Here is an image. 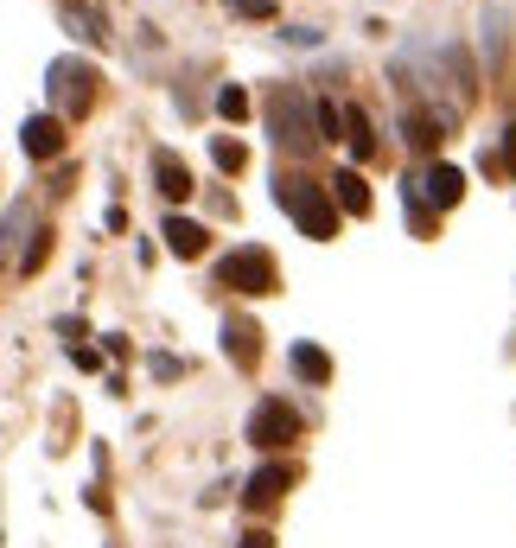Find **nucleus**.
Returning a JSON list of instances; mask_svg holds the SVG:
<instances>
[{"instance_id": "ddd939ff", "label": "nucleus", "mask_w": 516, "mask_h": 548, "mask_svg": "<svg viewBox=\"0 0 516 548\" xmlns=\"http://www.w3.org/2000/svg\"><path fill=\"white\" fill-rule=\"evenodd\" d=\"M26 224H32V204H13V211H7V224H0V268L13 262V243L26 236Z\"/></svg>"}, {"instance_id": "6e6552de", "label": "nucleus", "mask_w": 516, "mask_h": 548, "mask_svg": "<svg viewBox=\"0 0 516 548\" xmlns=\"http://www.w3.org/2000/svg\"><path fill=\"white\" fill-rule=\"evenodd\" d=\"M153 179H160V192L172 198V204H179V198H192V166H185L179 160V153H153Z\"/></svg>"}, {"instance_id": "dca6fc26", "label": "nucleus", "mask_w": 516, "mask_h": 548, "mask_svg": "<svg viewBox=\"0 0 516 548\" xmlns=\"http://www.w3.org/2000/svg\"><path fill=\"white\" fill-rule=\"evenodd\" d=\"M294 370L306 376V383H325V376H332V364H325L319 345H294Z\"/></svg>"}, {"instance_id": "9b49d317", "label": "nucleus", "mask_w": 516, "mask_h": 548, "mask_svg": "<svg viewBox=\"0 0 516 548\" xmlns=\"http://www.w3.org/2000/svg\"><path fill=\"white\" fill-rule=\"evenodd\" d=\"M325 198L344 204L351 217H364V211H370V192H364V179H357V173H338L332 185H325Z\"/></svg>"}, {"instance_id": "aec40b11", "label": "nucleus", "mask_w": 516, "mask_h": 548, "mask_svg": "<svg viewBox=\"0 0 516 548\" xmlns=\"http://www.w3.org/2000/svg\"><path fill=\"white\" fill-rule=\"evenodd\" d=\"M497 166H504V173H516V122L504 128V153H497Z\"/></svg>"}, {"instance_id": "f3484780", "label": "nucleus", "mask_w": 516, "mask_h": 548, "mask_svg": "<svg viewBox=\"0 0 516 548\" xmlns=\"http://www.w3.org/2000/svg\"><path fill=\"white\" fill-rule=\"evenodd\" d=\"M211 160L223 166V173H243V160H249V153H243V141H230V134H217V141H211Z\"/></svg>"}, {"instance_id": "f03ea898", "label": "nucleus", "mask_w": 516, "mask_h": 548, "mask_svg": "<svg viewBox=\"0 0 516 548\" xmlns=\"http://www.w3.org/2000/svg\"><path fill=\"white\" fill-rule=\"evenodd\" d=\"M268 128H274V141H281L287 153H313V115H306V96L294 90V83H281V90L268 96Z\"/></svg>"}, {"instance_id": "6ab92c4d", "label": "nucleus", "mask_w": 516, "mask_h": 548, "mask_svg": "<svg viewBox=\"0 0 516 548\" xmlns=\"http://www.w3.org/2000/svg\"><path fill=\"white\" fill-rule=\"evenodd\" d=\"M402 198H408V224H415V236H427V230H434V217H427L421 192H415V185H402Z\"/></svg>"}, {"instance_id": "0eeeda50", "label": "nucleus", "mask_w": 516, "mask_h": 548, "mask_svg": "<svg viewBox=\"0 0 516 548\" xmlns=\"http://www.w3.org/2000/svg\"><path fill=\"white\" fill-rule=\"evenodd\" d=\"M20 141H26L32 160H58V153H64V122H58V115H32V122L20 128Z\"/></svg>"}, {"instance_id": "4468645a", "label": "nucleus", "mask_w": 516, "mask_h": 548, "mask_svg": "<svg viewBox=\"0 0 516 548\" xmlns=\"http://www.w3.org/2000/svg\"><path fill=\"white\" fill-rule=\"evenodd\" d=\"M223 345H230L236 364H255V325L249 319H230V325H223Z\"/></svg>"}, {"instance_id": "f257e3e1", "label": "nucleus", "mask_w": 516, "mask_h": 548, "mask_svg": "<svg viewBox=\"0 0 516 548\" xmlns=\"http://www.w3.org/2000/svg\"><path fill=\"white\" fill-rule=\"evenodd\" d=\"M274 198H281V211L300 224V236H313V243H332V236H338V211H332V198H325V185L281 179V185H274Z\"/></svg>"}, {"instance_id": "423d86ee", "label": "nucleus", "mask_w": 516, "mask_h": 548, "mask_svg": "<svg viewBox=\"0 0 516 548\" xmlns=\"http://www.w3.org/2000/svg\"><path fill=\"white\" fill-rule=\"evenodd\" d=\"M166 249L172 255H179V262H198V255L204 249H211V230H204V224H192V217H166Z\"/></svg>"}, {"instance_id": "2eb2a0df", "label": "nucleus", "mask_w": 516, "mask_h": 548, "mask_svg": "<svg viewBox=\"0 0 516 548\" xmlns=\"http://www.w3.org/2000/svg\"><path fill=\"white\" fill-rule=\"evenodd\" d=\"M344 128H351V134H344V141H351V153H357V160H370V153H376L370 115H364V109H351V115H344Z\"/></svg>"}, {"instance_id": "7ed1b4c3", "label": "nucleus", "mask_w": 516, "mask_h": 548, "mask_svg": "<svg viewBox=\"0 0 516 548\" xmlns=\"http://www.w3.org/2000/svg\"><path fill=\"white\" fill-rule=\"evenodd\" d=\"M51 102H58V122H77V115L96 102V71L77 64V58L51 64Z\"/></svg>"}, {"instance_id": "f8f14e48", "label": "nucleus", "mask_w": 516, "mask_h": 548, "mask_svg": "<svg viewBox=\"0 0 516 548\" xmlns=\"http://www.w3.org/2000/svg\"><path fill=\"white\" fill-rule=\"evenodd\" d=\"M440 141H446V122H440V115H427V109H415V115H408V147L434 153Z\"/></svg>"}, {"instance_id": "a211bd4d", "label": "nucleus", "mask_w": 516, "mask_h": 548, "mask_svg": "<svg viewBox=\"0 0 516 548\" xmlns=\"http://www.w3.org/2000/svg\"><path fill=\"white\" fill-rule=\"evenodd\" d=\"M217 115H223V122H243V115H249V96H243V90L230 83V90L217 96Z\"/></svg>"}, {"instance_id": "412c9836", "label": "nucleus", "mask_w": 516, "mask_h": 548, "mask_svg": "<svg viewBox=\"0 0 516 548\" xmlns=\"http://www.w3.org/2000/svg\"><path fill=\"white\" fill-rule=\"evenodd\" d=\"M243 548H274V536H262V529H255V536H243Z\"/></svg>"}, {"instance_id": "9d476101", "label": "nucleus", "mask_w": 516, "mask_h": 548, "mask_svg": "<svg viewBox=\"0 0 516 548\" xmlns=\"http://www.w3.org/2000/svg\"><path fill=\"white\" fill-rule=\"evenodd\" d=\"M287 485H294V472H287L281 459H268V466L255 472V478H249V504H274V498H281Z\"/></svg>"}, {"instance_id": "20e7f679", "label": "nucleus", "mask_w": 516, "mask_h": 548, "mask_svg": "<svg viewBox=\"0 0 516 548\" xmlns=\"http://www.w3.org/2000/svg\"><path fill=\"white\" fill-rule=\"evenodd\" d=\"M217 281L236 287V294H274V255L268 249H236V255H223Z\"/></svg>"}, {"instance_id": "39448f33", "label": "nucleus", "mask_w": 516, "mask_h": 548, "mask_svg": "<svg viewBox=\"0 0 516 548\" xmlns=\"http://www.w3.org/2000/svg\"><path fill=\"white\" fill-rule=\"evenodd\" d=\"M294 434H300V415H294V408H287L281 396L262 402V408L249 415V440H255V447H287Z\"/></svg>"}, {"instance_id": "1a4fd4ad", "label": "nucleus", "mask_w": 516, "mask_h": 548, "mask_svg": "<svg viewBox=\"0 0 516 548\" xmlns=\"http://www.w3.org/2000/svg\"><path fill=\"white\" fill-rule=\"evenodd\" d=\"M415 185H421V192L440 204V211H446V204H459V192H466V179H459V166H440V160L427 166V173H421Z\"/></svg>"}]
</instances>
